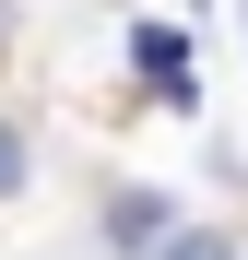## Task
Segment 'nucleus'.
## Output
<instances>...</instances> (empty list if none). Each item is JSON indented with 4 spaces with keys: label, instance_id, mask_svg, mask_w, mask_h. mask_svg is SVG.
Wrapping results in <instances>:
<instances>
[{
    "label": "nucleus",
    "instance_id": "1",
    "mask_svg": "<svg viewBox=\"0 0 248 260\" xmlns=\"http://www.w3.org/2000/svg\"><path fill=\"white\" fill-rule=\"evenodd\" d=\"M165 225H178V201H165V189H107V260H142Z\"/></svg>",
    "mask_w": 248,
    "mask_h": 260
},
{
    "label": "nucleus",
    "instance_id": "2",
    "mask_svg": "<svg viewBox=\"0 0 248 260\" xmlns=\"http://www.w3.org/2000/svg\"><path fill=\"white\" fill-rule=\"evenodd\" d=\"M142 83H154L165 107H189V36L178 24H142Z\"/></svg>",
    "mask_w": 248,
    "mask_h": 260
},
{
    "label": "nucleus",
    "instance_id": "3",
    "mask_svg": "<svg viewBox=\"0 0 248 260\" xmlns=\"http://www.w3.org/2000/svg\"><path fill=\"white\" fill-rule=\"evenodd\" d=\"M142 260H236V237H225V225H189V213H178V225H165Z\"/></svg>",
    "mask_w": 248,
    "mask_h": 260
},
{
    "label": "nucleus",
    "instance_id": "4",
    "mask_svg": "<svg viewBox=\"0 0 248 260\" xmlns=\"http://www.w3.org/2000/svg\"><path fill=\"white\" fill-rule=\"evenodd\" d=\"M24 178H36V142H24V118H0V201H12Z\"/></svg>",
    "mask_w": 248,
    "mask_h": 260
},
{
    "label": "nucleus",
    "instance_id": "5",
    "mask_svg": "<svg viewBox=\"0 0 248 260\" xmlns=\"http://www.w3.org/2000/svg\"><path fill=\"white\" fill-rule=\"evenodd\" d=\"M0 59H12V0H0Z\"/></svg>",
    "mask_w": 248,
    "mask_h": 260
}]
</instances>
